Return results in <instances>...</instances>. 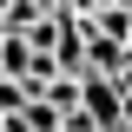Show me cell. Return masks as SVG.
Masks as SVG:
<instances>
[{
	"label": "cell",
	"instance_id": "1",
	"mask_svg": "<svg viewBox=\"0 0 132 132\" xmlns=\"http://www.w3.org/2000/svg\"><path fill=\"white\" fill-rule=\"evenodd\" d=\"M27 73H33V46L20 33H7L0 40V79H27Z\"/></svg>",
	"mask_w": 132,
	"mask_h": 132
},
{
	"label": "cell",
	"instance_id": "2",
	"mask_svg": "<svg viewBox=\"0 0 132 132\" xmlns=\"http://www.w3.org/2000/svg\"><path fill=\"white\" fill-rule=\"evenodd\" d=\"M27 99H33V93H27V79H0V119H13Z\"/></svg>",
	"mask_w": 132,
	"mask_h": 132
},
{
	"label": "cell",
	"instance_id": "3",
	"mask_svg": "<svg viewBox=\"0 0 132 132\" xmlns=\"http://www.w3.org/2000/svg\"><path fill=\"white\" fill-rule=\"evenodd\" d=\"M112 86H119V93L132 99V60H126V66H119V73H112Z\"/></svg>",
	"mask_w": 132,
	"mask_h": 132
},
{
	"label": "cell",
	"instance_id": "4",
	"mask_svg": "<svg viewBox=\"0 0 132 132\" xmlns=\"http://www.w3.org/2000/svg\"><path fill=\"white\" fill-rule=\"evenodd\" d=\"M0 40H7V13H0Z\"/></svg>",
	"mask_w": 132,
	"mask_h": 132
},
{
	"label": "cell",
	"instance_id": "5",
	"mask_svg": "<svg viewBox=\"0 0 132 132\" xmlns=\"http://www.w3.org/2000/svg\"><path fill=\"white\" fill-rule=\"evenodd\" d=\"M0 132H7V119H0Z\"/></svg>",
	"mask_w": 132,
	"mask_h": 132
},
{
	"label": "cell",
	"instance_id": "6",
	"mask_svg": "<svg viewBox=\"0 0 132 132\" xmlns=\"http://www.w3.org/2000/svg\"><path fill=\"white\" fill-rule=\"evenodd\" d=\"M126 53H132V40H126Z\"/></svg>",
	"mask_w": 132,
	"mask_h": 132
},
{
	"label": "cell",
	"instance_id": "7",
	"mask_svg": "<svg viewBox=\"0 0 132 132\" xmlns=\"http://www.w3.org/2000/svg\"><path fill=\"white\" fill-rule=\"evenodd\" d=\"M0 7H7V0H0Z\"/></svg>",
	"mask_w": 132,
	"mask_h": 132
}]
</instances>
